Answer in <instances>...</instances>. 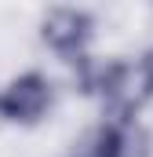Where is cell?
I'll return each instance as SVG.
<instances>
[{
	"instance_id": "obj_1",
	"label": "cell",
	"mask_w": 153,
	"mask_h": 157,
	"mask_svg": "<svg viewBox=\"0 0 153 157\" xmlns=\"http://www.w3.org/2000/svg\"><path fill=\"white\" fill-rule=\"evenodd\" d=\"M47 106H51V84L40 73H22L0 91V117L4 121L33 124L47 113Z\"/></svg>"
},
{
	"instance_id": "obj_2",
	"label": "cell",
	"mask_w": 153,
	"mask_h": 157,
	"mask_svg": "<svg viewBox=\"0 0 153 157\" xmlns=\"http://www.w3.org/2000/svg\"><path fill=\"white\" fill-rule=\"evenodd\" d=\"M91 33H95V18H91L88 11H80V7H55V11L44 18V26H40L44 44H47L51 51L66 55V59L80 55V51L88 48Z\"/></svg>"
},
{
	"instance_id": "obj_3",
	"label": "cell",
	"mask_w": 153,
	"mask_h": 157,
	"mask_svg": "<svg viewBox=\"0 0 153 157\" xmlns=\"http://www.w3.org/2000/svg\"><path fill=\"white\" fill-rule=\"evenodd\" d=\"M80 157H150V135L135 121H106L88 135Z\"/></svg>"
}]
</instances>
